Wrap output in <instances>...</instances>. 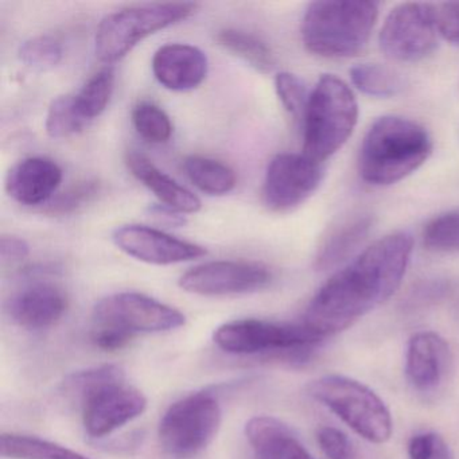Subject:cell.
<instances>
[{
    "instance_id": "6da1fadb",
    "label": "cell",
    "mask_w": 459,
    "mask_h": 459,
    "mask_svg": "<svg viewBox=\"0 0 459 459\" xmlns=\"http://www.w3.org/2000/svg\"><path fill=\"white\" fill-rule=\"evenodd\" d=\"M412 249L407 232L378 238L316 291L300 322L324 341L353 326L399 290Z\"/></svg>"
},
{
    "instance_id": "7a4b0ae2",
    "label": "cell",
    "mask_w": 459,
    "mask_h": 459,
    "mask_svg": "<svg viewBox=\"0 0 459 459\" xmlns=\"http://www.w3.org/2000/svg\"><path fill=\"white\" fill-rule=\"evenodd\" d=\"M431 152L432 139L423 126L407 117H380L362 141L359 177L373 186L397 184L423 166Z\"/></svg>"
},
{
    "instance_id": "3957f363",
    "label": "cell",
    "mask_w": 459,
    "mask_h": 459,
    "mask_svg": "<svg viewBox=\"0 0 459 459\" xmlns=\"http://www.w3.org/2000/svg\"><path fill=\"white\" fill-rule=\"evenodd\" d=\"M378 17V4L368 0L314 2L300 26L303 45L324 58H351L367 49Z\"/></svg>"
},
{
    "instance_id": "277c9868",
    "label": "cell",
    "mask_w": 459,
    "mask_h": 459,
    "mask_svg": "<svg viewBox=\"0 0 459 459\" xmlns=\"http://www.w3.org/2000/svg\"><path fill=\"white\" fill-rule=\"evenodd\" d=\"M91 340L101 351L126 348L139 334L171 332L186 324L176 307L141 292H117L99 300L92 314Z\"/></svg>"
},
{
    "instance_id": "5b68a950",
    "label": "cell",
    "mask_w": 459,
    "mask_h": 459,
    "mask_svg": "<svg viewBox=\"0 0 459 459\" xmlns=\"http://www.w3.org/2000/svg\"><path fill=\"white\" fill-rule=\"evenodd\" d=\"M213 341L235 356H264L291 365L307 364L325 341L302 322L279 324L264 319H236L217 327Z\"/></svg>"
},
{
    "instance_id": "8992f818",
    "label": "cell",
    "mask_w": 459,
    "mask_h": 459,
    "mask_svg": "<svg viewBox=\"0 0 459 459\" xmlns=\"http://www.w3.org/2000/svg\"><path fill=\"white\" fill-rule=\"evenodd\" d=\"M357 120L353 91L338 77L325 74L311 91L303 114V155L324 163L348 142Z\"/></svg>"
},
{
    "instance_id": "52a82bcc",
    "label": "cell",
    "mask_w": 459,
    "mask_h": 459,
    "mask_svg": "<svg viewBox=\"0 0 459 459\" xmlns=\"http://www.w3.org/2000/svg\"><path fill=\"white\" fill-rule=\"evenodd\" d=\"M306 394L368 442L381 445L391 439V412L365 384L342 375H326L311 381L306 386Z\"/></svg>"
},
{
    "instance_id": "ba28073f",
    "label": "cell",
    "mask_w": 459,
    "mask_h": 459,
    "mask_svg": "<svg viewBox=\"0 0 459 459\" xmlns=\"http://www.w3.org/2000/svg\"><path fill=\"white\" fill-rule=\"evenodd\" d=\"M195 4H157L127 7L107 15L95 37V52L104 64L125 58L147 37L192 17Z\"/></svg>"
},
{
    "instance_id": "9c48e42d",
    "label": "cell",
    "mask_w": 459,
    "mask_h": 459,
    "mask_svg": "<svg viewBox=\"0 0 459 459\" xmlns=\"http://www.w3.org/2000/svg\"><path fill=\"white\" fill-rule=\"evenodd\" d=\"M221 421V405L214 392H193L163 413L158 427L160 446L173 458H193L213 442Z\"/></svg>"
},
{
    "instance_id": "30bf717a",
    "label": "cell",
    "mask_w": 459,
    "mask_h": 459,
    "mask_svg": "<svg viewBox=\"0 0 459 459\" xmlns=\"http://www.w3.org/2000/svg\"><path fill=\"white\" fill-rule=\"evenodd\" d=\"M437 34L434 4H403L386 15L378 44L389 60L418 63L432 55Z\"/></svg>"
},
{
    "instance_id": "8fae6325",
    "label": "cell",
    "mask_w": 459,
    "mask_h": 459,
    "mask_svg": "<svg viewBox=\"0 0 459 459\" xmlns=\"http://www.w3.org/2000/svg\"><path fill=\"white\" fill-rule=\"evenodd\" d=\"M324 166L303 154H279L268 163L263 201L270 211L287 213L308 200L324 179Z\"/></svg>"
},
{
    "instance_id": "7c38bea8",
    "label": "cell",
    "mask_w": 459,
    "mask_h": 459,
    "mask_svg": "<svg viewBox=\"0 0 459 459\" xmlns=\"http://www.w3.org/2000/svg\"><path fill=\"white\" fill-rule=\"evenodd\" d=\"M273 279V273L259 263L217 260L186 271L178 284L184 291L201 297H235L262 291Z\"/></svg>"
},
{
    "instance_id": "4fadbf2b",
    "label": "cell",
    "mask_w": 459,
    "mask_h": 459,
    "mask_svg": "<svg viewBox=\"0 0 459 459\" xmlns=\"http://www.w3.org/2000/svg\"><path fill=\"white\" fill-rule=\"evenodd\" d=\"M85 432L103 439L143 415L147 397L126 380L93 389L79 402Z\"/></svg>"
},
{
    "instance_id": "5bb4252c",
    "label": "cell",
    "mask_w": 459,
    "mask_h": 459,
    "mask_svg": "<svg viewBox=\"0 0 459 459\" xmlns=\"http://www.w3.org/2000/svg\"><path fill=\"white\" fill-rule=\"evenodd\" d=\"M453 354L447 341L435 332H418L410 338L405 351L404 375L418 396H437L451 372Z\"/></svg>"
},
{
    "instance_id": "9a60e30c",
    "label": "cell",
    "mask_w": 459,
    "mask_h": 459,
    "mask_svg": "<svg viewBox=\"0 0 459 459\" xmlns=\"http://www.w3.org/2000/svg\"><path fill=\"white\" fill-rule=\"evenodd\" d=\"M112 240L120 251L147 264H178L201 259L208 254L198 244L181 240L146 225L130 224L117 228Z\"/></svg>"
},
{
    "instance_id": "2e32d148",
    "label": "cell",
    "mask_w": 459,
    "mask_h": 459,
    "mask_svg": "<svg viewBox=\"0 0 459 459\" xmlns=\"http://www.w3.org/2000/svg\"><path fill=\"white\" fill-rule=\"evenodd\" d=\"M68 306V297L57 284L34 281L10 298L7 314L13 324L37 332L55 326L65 316Z\"/></svg>"
},
{
    "instance_id": "e0dca14e",
    "label": "cell",
    "mask_w": 459,
    "mask_h": 459,
    "mask_svg": "<svg viewBox=\"0 0 459 459\" xmlns=\"http://www.w3.org/2000/svg\"><path fill=\"white\" fill-rule=\"evenodd\" d=\"M208 71V57L193 45H165L152 57L155 79L173 92H187L200 87L205 82Z\"/></svg>"
},
{
    "instance_id": "ac0fdd59",
    "label": "cell",
    "mask_w": 459,
    "mask_h": 459,
    "mask_svg": "<svg viewBox=\"0 0 459 459\" xmlns=\"http://www.w3.org/2000/svg\"><path fill=\"white\" fill-rule=\"evenodd\" d=\"M63 184V169L45 157H30L10 169L6 192L21 205L39 206L49 203Z\"/></svg>"
},
{
    "instance_id": "d6986e66",
    "label": "cell",
    "mask_w": 459,
    "mask_h": 459,
    "mask_svg": "<svg viewBox=\"0 0 459 459\" xmlns=\"http://www.w3.org/2000/svg\"><path fill=\"white\" fill-rule=\"evenodd\" d=\"M246 437L255 459H316L292 429L273 416L249 419Z\"/></svg>"
},
{
    "instance_id": "ffe728a7",
    "label": "cell",
    "mask_w": 459,
    "mask_h": 459,
    "mask_svg": "<svg viewBox=\"0 0 459 459\" xmlns=\"http://www.w3.org/2000/svg\"><path fill=\"white\" fill-rule=\"evenodd\" d=\"M126 165L134 177L144 185L166 208L177 213H197L201 201L195 193L179 185L176 179L158 169L146 155L128 152Z\"/></svg>"
},
{
    "instance_id": "44dd1931",
    "label": "cell",
    "mask_w": 459,
    "mask_h": 459,
    "mask_svg": "<svg viewBox=\"0 0 459 459\" xmlns=\"http://www.w3.org/2000/svg\"><path fill=\"white\" fill-rule=\"evenodd\" d=\"M372 227L373 217L362 212L351 214L333 225L316 249V270H333L346 262L367 240Z\"/></svg>"
},
{
    "instance_id": "7402d4cb",
    "label": "cell",
    "mask_w": 459,
    "mask_h": 459,
    "mask_svg": "<svg viewBox=\"0 0 459 459\" xmlns=\"http://www.w3.org/2000/svg\"><path fill=\"white\" fill-rule=\"evenodd\" d=\"M220 48L248 64L260 74H270L275 68V57L271 48L255 34L238 29H224L216 34Z\"/></svg>"
},
{
    "instance_id": "603a6c76",
    "label": "cell",
    "mask_w": 459,
    "mask_h": 459,
    "mask_svg": "<svg viewBox=\"0 0 459 459\" xmlns=\"http://www.w3.org/2000/svg\"><path fill=\"white\" fill-rule=\"evenodd\" d=\"M187 178L201 192L209 195H225L238 184L233 169L213 158L190 155L184 160Z\"/></svg>"
},
{
    "instance_id": "cb8c5ba5",
    "label": "cell",
    "mask_w": 459,
    "mask_h": 459,
    "mask_svg": "<svg viewBox=\"0 0 459 459\" xmlns=\"http://www.w3.org/2000/svg\"><path fill=\"white\" fill-rule=\"evenodd\" d=\"M0 454L10 459H90L58 443L15 432L2 434Z\"/></svg>"
},
{
    "instance_id": "d4e9b609",
    "label": "cell",
    "mask_w": 459,
    "mask_h": 459,
    "mask_svg": "<svg viewBox=\"0 0 459 459\" xmlns=\"http://www.w3.org/2000/svg\"><path fill=\"white\" fill-rule=\"evenodd\" d=\"M115 74L111 68L101 69L93 74L84 87L74 95L77 112L85 122L100 117L114 95Z\"/></svg>"
},
{
    "instance_id": "484cf974",
    "label": "cell",
    "mask_w": 459,
    "mask_h": 459,
    "mask_svg": "<svg viewBox=\"0 0 459 459\" xmlns=\"http://www.w3.org/2000/svg\"><path fill=\"white\" fill-rule=\"evenodd\" d=\"M351 79L357 90L370 98H394L403 87L399 74L380 64H359L353 66L351 69Z\"/></svg>"
},
{
    "instance_id": "4316f807",
    "label": "cell",
    "mask_w": 459,
    "mask_h": 459,
    "mask_svg": "<svg viewBox=\"0 0 459 459\" xmlns=\"http://www.w3.org/2000/svg\"><path fill=\"white\" fill-rule=\"evenodd\" d=\"M133 125L136 133L149 143H168L173 135L174 127L170 117L152 101H141L134 107Z\"/></svg>"
},
{
    "instance_id": "83f0119b",
    "label": "cell",
    "mask_w": 459,
    "mask_h": 459,
    "mask_svg": "<svg viewBox=\"0 0 459 459\" xmlns=\"http://www.w3.org/2000/svg\"><path fill=\"white\" fill-rule=\"evenodd\" d=\"M87 122L80 117L74 95H64L50 103L47 115V133L50 138L63 139L79 134Z\"/></svg>"
},
{
    "instance_id": "f1b7e54d",
    "label": "cell",
    "mask_w": 459,
    "mask_h": 459,
    "mask_svg": "<svg viewBox=\"0 0 459 459\" xmlns=\"http://www.w3.org/2000/svg\"><path fill=\"white\" fill-rule=\"evenodd\" d=\"M126 372L120 365L104 364L74 373L64 381V392L72 399L80 402L82 396L99 386L112 381L125 380Z\"/></svg>"
},
{
    "instance_id": "f546056e",
    "label": "cell",
    "mask_w": 459,
    "mask_h": 459,
    "mask_svg": "<svg viewBox=\"0 0 459 459\" xmlns=\"http://www.w3.org/2000/svg\"><path fill=\"white\" fill-rule=\"evenodd\" d=\"M427 249L443 254H459V212L440 214L424 227Z\"/></svg>"
},
{
    "instance_id": "4dcf8cb0",
    "label": "cell",
    "mask_w": 459,
    "mask_h": 459,
    "mask_svg": "<svg viewBox=\"0 0 459 459\" xmlns=\"http://www.w3.org/2000/svg\"><path fill=\"white\" fill-rule=\"evenodd\" d=\"M63 47L49 36L34 37L21 45V63L34 72H48L56 68L63 60Z\"/></svg>"
},
{
    "instance_id": "1f68e13d",
    "label": "cell",
    "mask_w": 459,
    "mask_h": 459,
    "mask_svg": "<svg viewBox=\"0 0 459 459\" xmlns=\"http://www.w3.org/2000/svg\"><path fill=\"white\" fill-rule=\"evenodd\" d=\"M100 182L92 179V181L80 182L74 185L71 189L66 190L63 195L52 201L45 209V213L53 214V216H65L84 208L88 204L92 203L99 193H100Z\"/></svg>"
},
{
    "instance_id": "d6a6232c",
    "label": "cell",
    "mask_w": 459,
    "mask_h": 459,
    "mask_svg": "<svg viewBox=\"0 0 459 459\" xmlns=\"http://www.w3.org/2000/svg\"><path fill=\"white\" fill-rule=\"evenodd\" d=\"M275 91L281 106L289 114L303 117L310 93H307L305 82L299 77L290 72H281L275 77Z\"/></svg>"
},
{
    "instance_id": "836d02e7",
    "label": "cell",
    "mask_w": 459,
    "mask_h": 459,
    "mask_svg": "<svg viewBox=\"0 0 459 459\" xmlns=\"http://www.w3.org/2000/svg\"><path fill=\"white\" fill-rule=\"evenodd\" d=\"M410 459H455L448 443L437 432L423 431L411 437L408 442Z\"/></svg>"
},
{
    "instance_id": "e575fe53",
    "label": "cell",
    "mask_w": 459,
    "mask_h": 459,
    "mask_svg": "<svg viewBox=\"0 0 459 459\" xmlns=\"http://www.w3.org/2000/svg\"><path fill=\"white\" fill-rule=\"evenodd\" d=\"M316 442L327 459H359L353 442L337 427H319L316 429Z\"/></svg>"
},
{
    "instance_id": "d590c367",
    "label": "cell",
    "mask_w": 459,
    "mask_h": 459,
    "mask_svg": "<svg viewBox=\"0 0 459 459\" xmlns=\"http://www.w3.org/2000/svg\"><path fill=\"white\" fill-rule=\"evenodd\" d=\"M437 31L446 41L459 47V2H446L435 6Z\"/></svg>"
},
{
    "instance_id": "8d00e7d4",
    "label": "cell",
    "mask_w": 459,
    "mask_h": 459,
    "mask_svg": "<svg viewBox=\"0 0 459 459\" xmlns=\"http://www.w3.org/2000/svg\"><path fill=\"white\" fill-rule=\"evenodd\" d=\"M30 254V247L18 236H4L0 240V257L2 262L15 264L22 262Z\"/></svg>"
},
{
    "instance_id": "74e56055",
    "label": "cell",
    "mask_w": 459,
    "mask_h": 459,
    "mask_svg": "<svg viewBox=\"0 0 459 459\" xmlns=\"http://www.w3.org/2000/svg\"><path fill=\"white\" fill-rule=\"evenodd\" d=\"M142 440H143V432H131L128 437H122L120 439L117 437V439L106 443L107 450L117 451V454L123 453V451L131 453V450L138 448L142 445Z\"/></svg>"
}]
</instances>
